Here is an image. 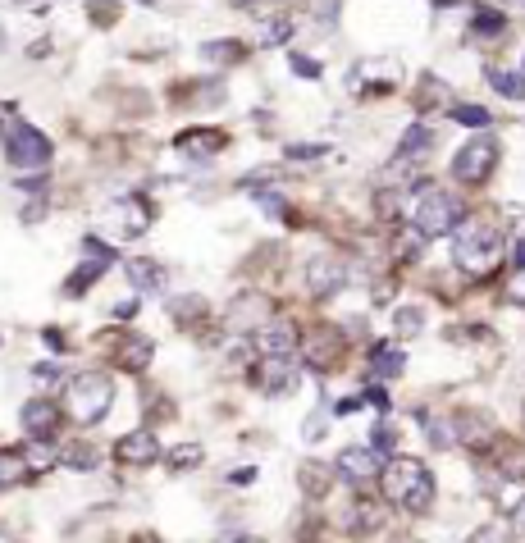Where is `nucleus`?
I'll use <instances>...</instances> for the list:
<instances>
[{
  "mask_svg": "<svg viewBox=\"0 0 525 543\" xmlns=\"http://www.w3.org/2000/svg\"><path fill=\"white\" fill-rule=\"evenodd\" d=\"M407 224L416 238H443L462 224V201L434 183H411L407 187Z\"/></svg>",
  "mask_w": 525,
  "mask_h": 543,
  "instance_id": "1",
  "label": "nucleus"
},
{
  "mask_svg": "<svg viewBox=\"0 0 525 543\" xmlns=\"http://www.w3.org/2000/svg\"><path fill=\"white\" fill-rule=\"evenodd\" d=\"M380 480H384V498L398 502L402 511L420 516L434 507V470L420 457H389Z\"/></svg>",
  "mask_w": 525,
  "mask_h": 543,
  "instance_id": "2",
  "label": "nucleus"
},
{
  "mask_svg": "<svg viewBox=\"0 0 525 543\" xmlns=\"http://www.w3.org/2000/svg\"><path fill=\"white\" fill-rule=\"evenodd\" d=\"M502 251V229L489 220H462L453 229V265H462L466 275H489Z\"/></svg>",
  "mask_w": 525,
  "mask_h": 543,
  "instance_id": "3",
  "label": "nucleus"
},
{
  "mask_svg": "<svg viewBox=\"0 0 525 543\" xmlns=\"http://www.w3.org/2000/svg\"><path fill=\"white\" fill-rule=\"evenodd\" d=\"M110 402H115V384L110 375H73L69 393H64V412L78 421V425H97L110 416Z\"/></svg>",
  "mask_w": 525,
  "mask_h": 543,
  "instance_id": "4",
  "label": "nucleus"
},
{
  "mask_svg": "<svg viewBox=\"0 0 525 543\" xmlns=\"http://www.w3.org/2000/svg\"><path fill=\"white\" fill-rule=\"evenodd\" d=\"M5 156H10V165H19V169H46V160H51V138L41 128H32V123H14L10 132H5Z\"/></svg>",
  "mask_w": 525,
  "mask_h": 543,
  "instance_id": "5",
  "label": "nucleus"
},
{
  "mask_svg": "<svg viewBox=\"0 0 525 543\" xmlns=\"http://www.w3.org/2000/svg\"><path fill=\"white\" fill-rule=\"evenodd\" d=\"M493 169H498V142L493 138H475L453 156V178L466 183V187H480Z\"/></svg>",
  "mask_w": 525,
  "mask_h": 543,
  "instance_id": "6",
  "label": "nucleus"
},
{
  "mask_svg": "<svg viewBox=\"0 0 525 543\" xmlns=\"http://www.w3.org/2000/svg\"><path fill=\"white\" fill-rule=\"evenodd\" d=\"M338 520H343V534H347V538H370V534L384 529L389 516H384V502H380V498H352Z\"/></svg>",
  "mask_w": 525,
  "mask_h": 543,
  "instance_id": "7",
  "label": "nucleus"
},
{
  "mask_svg": "<svg viewBox=\"0 0 525 543\" xmlns=\"http://www.w3.org/2000/svg\"><path fill=\"white\" fill-rule=\"evenodd\" d=\"M447 430H453V443H462L471 452H489L493 448V421L484 412H453Z\"/></svg>",
  "mask_w": 525,
  "mask_h": 543,
  "instance_id": "8",
  "label": "nucleus"
},
{
  "mask_svg": "<svg viewBox=\"0 0 525 543\" xmlns=\"http://www.w3.org/2000/svg\"><path fill=\"white\" fill-rule=\"evenodd\" d=\"M252 343L261 357H292L297 343H302V333H297L292 320H265L256 333H252Z\"/></svg>",
  "mask_w": 525,
  "mask_h": 543,
  "instance_id": "9",
  "label": "nucleus"
},
{
  "mask_svg": "<svg viewBox=\"0 0 525 543\" xmlns=\"http://www.w3.org/2000/svg\"><path fill=\"white\" fill-rule=\"evenodd\" d=\"M380 470H384V461L370 448H343L334 461V475H343L347 484H370V480H380Z\"/></svg>",
  "mask_w": 525,
  "mask_h": 543,
  "instance_id": "10",
  "label": "nucleus"
},
{
  "mask_svg": "<svg viewBox=\"0 0 525 543\" xmlns=\"http://www.w3.org/2000/svg\"><path fill=\"white\" fill-rule=\"evenodd\" d=\"M256 388L270 393V397H283L297 388V361L292 357H261L256 366Z\"/></svg>",
  "mask_w": 525,
  "mask_h": 543,
  "instance_id": "11",
  "label": "nucleus"
},
{
  "mask_svg": "<svg viewBox=\"0 0 525 543\" xmlns=\"http://www.w3.org/2000/svg\"><path fill=\"white\" fill-rule=\"evenodd\" d=\"M55 421H60V412H55V402H46V397L23 402V412H19V425H23V434L32 443H51L55 439Z\"/></svg>",
  "mask_w": 525,
  "mask_h": 543,
  "instance_id": "12",
  "label": "nucleus"
},
{
  "mask_svg": "<svg viewBox=\"0 0 525 543\" xmlns=\"http://www.w3.org/2000/svg\"><path fill=\"white\" fill-rule=\"evenodd\" d=\"M115 457L124 466H152V461H161V439L152 430H133L115 443Z\"/></svg>",
  "mask_w": 525,
  "mask_h": 543,
  "instance_id": "13",
  "label": "nucleus"
},
{
  "mask_svg": "<svg viewBox=\"0 0 525 543\" xmlns=\"http://www.w3.org/2000/svg\"><path fill=\"white\" fill-rule=\"evenodd\" d=\"M343 284H347V265H343V260L325 256V260H311V265H307V288H311V297H334Z\"/></svg>",
  "mask_w": 525,
  "mask_h": 543,
  "instance_id": "14",
  "label": "nucleus"
},
{
  "mask_svg": "<svg viewBox=\"0 0 525 543\" xmlns=\"http://www.w3.org/2000/svg\"><path fill=\"white\" fill-rule=\"evenodd\" d=\"M343 338H338V329H316L307 343H302V352H307V361H311V370H329L338 357H343Z\"/></svg>",
  "mask_w": 525,
  "mask_h": 543,
  "instance_id": "15",
  "label": "nucleus"
},
{
  "mask_svg": "<svg viewBox=\"0 0 525 543\" xmlns=\"http://www.w3.org/2000/svg\"><path fill=\"white\" fill-rule=\"evenodd\" d=\"M124 269H128V279H133V288H137V293H165V284H170V269H165V265H156V260H146V256L128 260Z\"/></svg>",
  "mask_w": 525,
  "mask_h": 543,
  "instance_id": "16",
  "label": "nucleus"
},
{
  "mask_svg": "<svg viewBox=\"0 0 525 543\" xmlns=\"http://www.w3.org/2000/svg\"><path fill=\"white\" fill-rule=\"evenodd\" d=\"M429 147H434V128L416 119V123L402 132V142H398V165H416V160H425Z\"/></svg>",
  "mask_w": 525,
  "mask_h": 543,
  "instance_id": "17",
  "label": "nucleus"
},
{
  "mask_svg": "<svg viewBox=\"0 0 525 543\" xmlns=\"http://www.w3.org/2000/svg\"><path fill=\"white\" fill-rule=\"evenodd\" d=\"M229 320L238 324V329H247V333H256L265 320H270V302L265 297H256V293H247V297H238L234 302V311H229Z\"/></svg>",
  "mask_w": 525,
  "mask_h": 543,
  "instance_id": "18",
  "label": "nucleus"
},
{
  "mask_svg": "<svg viewBox=\"0 0 525 543\" xmlns=\"http://www.w3.org/2000/svg\"><path fill=\"white\" fill-rule=\"evenodd\" d=\"M115 211L124 215V229H119V233H128V238L146 233V224H152V211H146V201H137V196H119Z\"/></svg>",
  "mask_w": 525,
  "mask_h": 543,
  "instance_id": "19",
  "label": "nucleus"
},
{
  "mask_svg": "<svg viewBox=\"0 0 525 543\" xmlns=\"http://www.w3.org/2000/svg\"><path fill=\"white\" fill-rule=\"evenodd\" d=\"M152 357H156V343L146 333H128V343L119 348V361L128 370H146V366H152Z\"/></svg>",
  "mask_w": 525,
  "mask_h": 543,
  "instance_id": "20",
  "label": "nucleus"
},
{
  "mask_svg": "<svg viewBox=\"0 0 525 543\" xmlns=\"http://www.w3.org/2000/svg\"><path fill=\"white\" fill-rule=\"evenodd\" d=\"M297 480H302V493L307 498H325L329 484H334V466H320V461H307L297 470Z\"/></svg>",
  "mask_w": 525,
  "mask_h": 543,
  "instance_id": "21",
  "label": "nucleus"
},
{
  "mask_svg": "<svg viewBox=\"0 0 525 543\" xmlns=\"http://www.w3.org/2000/svg\"><path fill=\"white\" fill-rule=\"evenodd\" d=\"M370 357H374V366H370V375H374V379H393V375H402V370H407V357H402L398 348H389V343H374V348H370Z\"/></svg>",
  "mask_w": 525,
  "mask_h": 543,
  "instance_id": "22",
  "label": "nucleus"
},
{
  "mask_svg": "<svg viewBox=\"0 0 525 543\" xmlns=\"http://www.w3.org/2000/svg\"><path fill=\"white\" fill-rule=\"evenodd\" d=\"M60 466H69V470H97V466H101V452H97L92 443H69V448L60 452Z\"/></svg>",
  "mask_w": 525,
  "mask_h": 543,
  "instance_id": "23",
  "label": "nucleus"
},
{
  "mask_svg": "<svg viewBox=\"0 0 525 543\" xmlns=\"http://www.w3.org/2000/svg\"><path fill=\"white\" fill-rule=\"evenodd\" d=\"M19 457H23V470H28V480H32V475H46V470L60 461V452H55L51 443H32V448H23Z\"/></svg>",
  "mask_w": 525,
  "mask_h": 543,
  "instance_id": "24",
  "label": "nucleus"
},
{
  "mask_svg": "<svg viewBox=\"0 0 525 543\" xmlns=\"http://www.w3.org/2000/svg\"><path fill=\"white\" fill-rule=\"evenodd\" d=\"M101 275H106V265H97V260H92V265H78V269H73V275L64 279V293H69V297H83Z\"/></svg>",
  "mask_w": 525,
  "mask_h": 543,
  "instance_id": "25",
  "label": "nucleus"
},
{
  "mask_svg": "<svg viewBox=\"0 0 525 543\" xmlns=\"http://www.w3.org/2000/svg\"><path fill=\"white\" fill-rule=\"evenodd\" d=\"M243 55H247V46H243V41H229V37L201 46V59H210V64H238Z\"/></svg>",
  "mask_w": 525,
  "mask_h": 543,
  "instance_id": "26",
  "label": "nucleus"
},
{
  "mask_svg": "<svg viewBox=\"0 0 525 543\" xmlns=\"http://www.w3.org/2000/svg\"><path fill=\"white\" fill-rule=\"evenodd\" d=\"M420 256H425V238H416L411 229L398 233V242H393V260H398V265H420Z\"/></svg>",
  "mask_w": 525,
  "mask_h": 543,
  "instance_id": "27",
  "label": "nucleus"
},
{
  "mask_svg": "<svg viewBox=\"0 0 525 543\" xmlns=\"http://www.w3.org/2000/svg\"><path fill=\"white\" fill-rule=\"evenodd\" d=\"M170 315H174V324L192 329L197 320H206V297H179V302L170 306Z\"/></svg>",
  "mask_w": 525,
  "mask_h": 543,
  "instance_id": "28",
  "label": "nucleus"
},
{
  "mask_svg": "<svg viewBox=\"0 0 525 543\" xmlns=\"http://www.w3.org/2000/svg\"><path fill=\"white\" fill-rule=\"evenodd\" d=\"M365 448H370L374 457L384 461V457H389V452L398 448V430H393L389 421H374V430H370V443H365Z\"/></svg>",
  "mask_w": 525,
  "mask_h": 543,
  "instance_id": "29",
  "label": "nucleus"
},
{
  "mask_svg": "<svg viewBox=\"0 0 525 543\" xmlns=\"http://www.w3.org/2000/svg\"><path fill=\"white\" fill-rule=\"evenodd\" d=\"M224 142H229L224 132H183L174 147H179V151H219Z\"/></svg>",
  "mask_w": 525,
  "mask_h": 543,
  "instance_id": "30",
  "label": "nucleus"
},
{
  "mask_svg": "<svg viewBox=\"0 0 525 543\" xmlns=\"http://www.w3.org/2000/svg\"><path fill=\"white\" fill-rule=\"evenodd\" d=\"M201 461H206V452H201L197 443H179V448L165 452V466H170V470H192V466H201Z\"/></svg>",
  "mask_w": 525,
  "mask_h": 543,
  "instance_id": "31",
  "label": "nucleus"
},
{
  "mask_svg": "<svg viewBox=\"0 0 525 543\" xmlns=\"http://www.w3.org/2000/svg\"><path fill=\"white\" fill-rule=\"evenodd\" d=\"M28 480V470H23V457L19 452H0V489H14Z\"/></svg>",
  "mask_w": 525,
  "mask_h": 543,
  "instance_id": "32",
  "label": "nucleus"
},
{
  "mask_svg": "<svg viewBox=\"0 0 525 543\" xmlns=\"http://www.w3.org/2000/svg\"><path fill=\"white\" fill-rule=\"evenodd\" d=\"M288 37H292V19L288 14H274V19L261 23V46H283Z\"/></svg>",
  "mask_w": 525,
  "mask_h": 543,
  "instance_id": "33",
  "label": "nucleus"
},
{
  "mask_svg": "<svg viewBox=\"0 0 525 543\" xmlns=\"http://www.w3.org/2000/svg\"><path fill=\"white\" fill-rule=\"evenodd\" d=\"M489 83H493L507 101H520V74H516V69H489Z\"/></svg>",
  "mask_w": 525,
  "mask_h": 543,
  "instance_id": "34",
  "label": "nucleus"
},
{
  "mask_svg": "<svg viewBox=\"0 0 525 543\" xmlns=\"http://www.w3.org/2000/svg\"><path fill=\"white\" fill-rule=\"evenodd\" d=\"M420 324H425L420 306H398V315H393V329H398V338H411V333H420Z\"/></svg>",
  "mask_w": 525,
  "mask_h": 543,
  "instance_id": "35",
  "label": "nucleus"
},
{
  "mask_svg": "<svg viewBox=\"0 0 525 543\" xmlns=\"http://www.w3.org/2000/svg\"><path fill=\"white\" fill-rule=\"evenodd\" d=\"M252 196L261 201V211H265V215H288V201H283V192H274V187H256Z\"/></svg>",
  "mask_w": 525,
  "mask_h": 543,
  "instance_id": "36",
  "label": "nucleus"
},
{
  "mask_svg": "<svg viewBox=\"0 0 525 543\" xmlns=\"http://www.w3.org/2000/svg\"><path fill=\"white\" fill-rule=\"evenodd\" d=\"M471 28L484 32V37H498V32L507 28V19H502V14H489L484 5H475V23H471Z\"/></svg>",
  "mask_w": 525,
  "mask_h": 543,
  "instance_id": "37",
  "label": "nucleus"
},
{
  "mask_svg": "<svg viewBox=\"0 0 525 543\" xmlns=\"http://www.w3.org/2000/svg\"><path fill=\"white\" fill-rule=\"evenodd\" d=\"M453 119H457V123H466V128H484L493 114H489L484 105H453Z\"/></svg>",
  "mask_w": 525,
  "mask_h": 543,
  "instance_id": "38",
  "label": "nucleus"
},
{
  "mask_svg": "<svg viewBox=\"0 0 525 543\" xmlns=\"http://www.w3.org/2000/svg\"><path fill=\"white\" fill-rule=\"evenodd\" d=\"M420 83H425V87L416 92V105H420V110H429L434 101H443V83H438L434 74H429V78H420Z\"/></svg>",
  "mask_w": 525,
  "mask_h": 543,
  "instance_id": "39",
  "label": "nucleus"
},
{
  "mask_svg": "<svg viewBox=\"0 0 525 543\" xmlns=\"http://www.w3.org/2000/svg\"><path fill=\"white\" fill-rule=\"evenodd\" d=\"M288 64H292V74H297V78H320V74H325V69H320V59H311V55H292Z\"/></svg>",
  "mask_w": 525,
  "mask_h": 543,
  "instance_id": "40",
  "label": "nucleus"
},
{
  "mask_svg": "<svg viewBox=\"0 0 525 543\" xmlns=\"http://www.w3.org/2000/svg\"><path fill=\"white\" fill-rule=\"evenodd\" d=\"M83 251L97 260V265H106V260H115V247H106L101 238H83Z\"/></svg>",
  "mask_w": 525,
  "mask_h": 543,
  "instance_id": "41",
  "label": "nucleus"
},
{
  "mask_svg": "<svg viewBox=\"0 0 525 543\" xmlns=\"http://www.w3.org/2000/svg\"><path fill=\"white\" fill-rule=\"evenodd\" d=\"M466 543H502V525L484 520L480 529H471V538H466Z\"/></svg>",
  "mask_w": 525,
  "mask_h": 543,
  "instance_id": "42",
  "label": "nucleus"
},
{
  "mask_svg": "<svg viewBox=\"0 0 525 543\" xmlns=\"http://www.w3.org/2000/svg\"><path fill=\"white\" fill-rule=\"evenodd\" d=\"M32 375H37L41 384H60V375H64V370H60V366H51V361H41V366H37Z\"/></svg>",
  "mask_w": 525,
  "mask_h": 543,
  "instance_id": "43",
  "label": "nucleus"
},
{
  "mask_svg": "<svg viewBox=\"0 0 525 543\" xmlns=\"http://www.w3.org/2000/svg\"><path fill=\"white\" fill-rule=\"evenodd\" d=\"M288 156L292 160H316V156H325V147H288Z\"/></svg>",
  "mask_w": 525,
  "mask_h": 543,
  "instance_id": "44",
  "label": "nucleus"
},
{
  "mask_svg": "<svg viewBox=\"0 0 525 543\" xmlns=\"http://www.w3.org/2000/svg\"><path fill=\"white\" fill-rule=\"evenodd\" d=\"M325 430H329V421H325V416H316V421H307V425H302V434H307V439H320Z\"/></svg>",
  "mask_w": 525,
  "mask_h": 543,
  "instance_id": "45",
  "label": "nucleus"
},
{
  "mask_svg": "<svg viewBox=\"0 0 525 543\" xmlns=\"http://www.w3.org/2000/svg\"><path fill=\"white\" fill-rule=\"evenodd\" d=\"M41 338H46L51 352H64V333H60V329H41Z\"/></svg>",
  "mask_w": 525,
  "mask_h": 543,
  "instance_id": "46",
  "label": "nucleus"
},
{
  "mask_svg": "<svg viewBox=\"0 0 525 543\" xmlns=\"http://www.w3.org/2000/svg\"><path fill=\"white\" fill-rule=\"evenodd\" d=\"M365 402H374L380 412H389V393L384 388H365Z\"/></svg>",
  "mask_w": 525,
  "mask_h": 543,
  "instance_id": "47",
  "label": "nucleus"
},
{
  "mask_svg": "<svg viewBox=\"0 0 525 543\" xmlns=\"http://www.w3.org/2000/svg\"><path fill=\"white\" fill-rule=\"evenodd\" d=\"M356 406H361V397H343V402L334 406V416H352V412H356Z\"/></svg>",
  "mask_w": 525,
  "mask_h": 543,
  "instance_id": "48",
  "label": "nucleus"
},
{
  "mask_svg": "<svg viewBox=\"0 0 525 543\" xmlns=\"http://www.w3.org/2000/svg\"><path fill=\"white\" fill-rule=\"evenodd\" d=\"M133 315H137V302H133V297L115 306V320H133Z\"/></svg>",
  "mask_w": 525,
  "mask_h": 543,
  "instance_id": "49",
  "label": "nucleus"
},
{
  "mask_svg": "<svg viewBox=\"0 0 525 543\" xmlns=\"http://www.w3.org/2000/svg\"><path fill=\"white\" fill-rule=\"evenodd\" d=\"M215 543H265V538H256V534H224V538H215Z\"/></svg>",
  "mask_w": 525,
  "mask_h": 543,
  "instance_id": "50",
  "label": "nucleus"
},
{
  "mask_svg": "<svg viewBox=\"0 0 525 543\" xmlns=\"http://www.w3.org/2000/svg\"><path fill=\"white\" fill-rule=\"evenodd\" d=\"M252 480H256V470H252V466H247V470H234V475H229V484H252Z\"/></svg>",
  "mask_w": 525,
  "mask_h": 543,
  "instance_id": "51",
  "label": "nucleus"
}]
</instances>
